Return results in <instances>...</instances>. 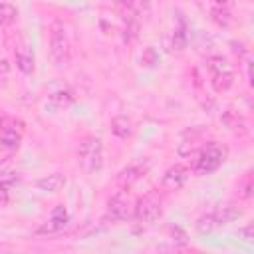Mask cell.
<instances>
[{
    "mask_svg": "<svg viewBox=\"0 0 254 254\" xmlns=\"http://www.w3.org/2000/svg\"><path fill=\"white\" fill-rule=\"evenodd\" d=\"M226 155H228V149L224 145H220L216 141L206 143L200 149V153H198V157L194 161V167H192L194 175H210V173H214L226 161Z\"/></svg>",
    "mask_w": 254,
    "mask_h": 254,
    "instance_id": "cell-1",
    "label": "cell"
},
{
    "mask_svg": "<svg viewBox=\"0 0 254 254\" xmlns=\"http://www.w3.org/2000/svg\"><path fill=\"white\" fill-rule=\"evenodd\" d=\"M77 163L85 173H97L103 167V145L99 137H85L77 149Z\"/></svg>",
    "mask_w": 254,
    "mask_h": 254,
    "instance_id": "cell-2",
    "label": "cell"
},
{
    "mask_svg": "<svg viewBox=\"0 0 254 254\" xmlns=\"http://www.w3.org/2000/svg\"><path fill=\"white\" fill-rule=\"evenodd\" d=\"M163 214V198L157 192H149L143 198L137 200L133 206V216L141 226H151L155 224Z\"/></svg>",
    "mask_w": 254,
    "mask_h": 254,
    "instance_id": "cell-3",
    "label": "cell"
},
{
    "mask_svg": "<svg viewBox=\"0 0 254 254\" xmlns=\"http://www.w3.org/2000/svg\"><path fill=\"white\" fill-rule=\"evenodd\" d=\"M50 56L54 60V64L58 67H64L69 64L71 58V48H69V40L67 34L64 30V26L60 22L52 24V34H50Z\"/></svg>",
    "mask_w": 254,
    "mask_h": 254,
    "instance_id": "cell-4",
    "label": "cell"
},
{
    "mask_svg": "<svg viewBox=\"0 0 254 254\" xmlns=\"http://www.w3.org/2000/svg\"><path fill=\"white\" fill-rule=\"evenodd\" d=\"M22 131H24V123L20 119H0V145L8 151H16L22 143Z\"/></svg>",
    "mask_w": 254,
    "mask_h": 254,
    "instance_id": "cell-5",
    "label": "cell"
},
{
    "mask_svg": "<svg viewBox=\"0 0 254 254\" xmlns=\"http://www.w3.org/2000/svg\"><path fill=\"white\" fill-rule=\"evenodd\" d=\"M131 200L127 196L125 190H119L115 192L109 202H107V212H105V220H111V222H121V220H127L131 216Z\"/></svg>",
    "mask_w": 254,
    "mask_h": 254,
    "instance_id": "cell-6",
    "label": "cell"
},
{
    "mask_svg": "<svg viewBox=\"0 0 254 254\" xmlns=\"http://www.w3.org/2000/svg\"><path fill=\"white\" fill-rule=\"evenodd\" d=\"M187 179H189V169L185 165H173L165 171V175L161 179V185H163V189L177 190L187 183Z\"/></svg>",
    "mask_w": 254,
    "mask_h": 254,
    "instance_id": "cell-7",
    "label": "cell"
},
{
    "mask_svg": "<svg viewBox=\"0 0 254 254\" xmlns=\"http://www.w3.org/2000/svg\"><path fill=\"white\" fill-rule=\"evenodd\" d=\"M67 222H69V216H67L65 208H64V206H58V208L52 212V218H50L46 224H42L36 232H38V234H54V232L64 230V228L67 226Z\"/></svg>",
    "mask_w": 254,
    "mask_h": 254,
    "instance_id": "cell-8",
    "label": "cell"
},
{
    "mask_svg": "<svg viewBox=\"0 0 254 254\" xmlns=\"http://www.w3.org/2000/svg\"><path fill=\"white\" fill-rule=\"evenodd\" d=\"M145 173H147V165H143V163H133V165L125 167V169L119 173L117 183H119L121 189H129V187L135 185Z\"/></svg>",
    "mask_w": 254,
    "mask_h": 254,
    "instance_id": "cell-9",
    "label": "cell"
},
{
    "mask_svg": "<svg viewBox=\"0 0 254 254\" xmlns=\"http://www.w3.org/2000/svg\"><path fill=\"white\" fill-rule=\"evenodd\" d=\"M64 185H65V175H62V173H52V175H46L36 181V187L42 192H50V194L60 192L64 189Z\"/></svg>",
    "mask_w": 254,
    "mask_h": 254,
    "instance_id": "cell-10",
    "label": "cell"
},
{
    "mask_svg": "<svg viewBox=\"0 0 254 254\" xmlns=\"http://www.w3.org/2000/svg\"><path fill=\"white\" fill-rule=\"evenodd\" d=\"M133 131H135L133 121H131L127 115H117V117L111 119V133H113L115 137L127 139V137L133 135Z\"/></svg>",
    "mask_w": 254,
    "mask_h": 254,
    "instance_id": "cell-11",
    "label": "cell"
},
{
    "mask_svg": "<svg viewBox=\"0 0 254 254\" xmlns=\"http://www.w3.org/2000/svg\"><path fill=\"white\" fill-rule=\"evenodd\" d=\"M242 216V208H238L236 204H222L214 210V218H216V226H222V224H228V222H234L236 218Z\"/></svg>",
    "mask_w": 254,
    "mask_h": 254,
    "instance_id": "cell-12",
    "label": "cell"
},
{
    "mask_svg": "<svg viewBox=\"0 0 254 254\" xmlns=\"http://www.w3.org/2000/svg\"><path fill=\"white\" fill-rule=\"evenodd\" d=\"M16 67L24 73H32L34 71V56L26 46H20L16 50Z\"/></svg>",
    "mask_w": 254,
    "mask_h": 254,
    "instance_id": "cell-13",
    "label": "cell"
},
{
    "mask_svg": "<svg viewBox=\"0 0 254 254\" xmlns=\"http://www.w3.org/2000/svg\"><path fill=\"white\" fill-rule=\"evenodd\" d=\"M206 69L210 71V75H216V73L232 71V65L222 56H210V58H206Z\"/></svg>",
    "mask_w": 254,
    "mask_h": 254,
    "instance_id": "cell-14",
    "label": "cell"
},
{
    "mask_svg": "<svg viewBox=\"0 0 254 254\" xmlns=\"http://www.w3.org/2000/svg\"><path fill=\"white\" fill-rule=\"evenodd\" d=\"M196 226V232L198 234H210L214 228H216V218H214V210L212 212H206L202 216H198V220L194 222Z\"/></svg>",
    "mask_w": 254,
    "mask_h": 254,
    "instance_id": "cell-15",
    "label": "cell"
},
{
    "mask_svg": "<svg viewBox=\"0 0 254 254\" xmlns=\"http://www.w3.org/2000/svg\"><path fill=\"white\" fill-rule=\"evenodd\" d=\"M212 87L216 89V91H226V89H230V85L234 83V71H224V73H216V75H212Z\"/></svg>",
    "mask_w": 254,
    "mask_h": 254,
    "instance_id": "cell-16",
    "label": "cell"
},
{
    "mask_svg": "<svg viewBox=\"0 0 254 254\" xmlns=\"http://www.w3.org/2000/svg\"><path fill=\"white\" fill-rule=\"evenodd\" d=\"M222 121L230 127V129H234V131H244V119L236 113V111H232V109H228L224 115H222Z\"/></svg>",
    "mask_w": 254,
    "mask_h": 254,
    "instance_id": "cell-17",
    "label": "cell"
},
{
    "mask_svg": "<svg viewBox=\"0 0 254 254\" xmlns=\"http://www.w3.org/2000/svg\"><path fill=\"white\" fill-rule=\"evenodd\" d=\"M18 16V10L12 6V4H6V2H0V26H8L16 20Z\"/></svg>",
    "mask_w": 254,
    "mask_h": 254,
    "instance_id": "cell-18",
    "label": "cell"
},
{
    "mask_svg": "<svg viewBox=\"0 0 254 254\" xmlns=\"http://www.w3.org/2000/svg\"><path fill=\"white\" fill-rule=\"evenodd\" d=\"M71 99H73V95H71V91H69V89H60V91L50 93V101H52V103H56L58 107H65V105H69V103H71Z\"/></svg>",
    "mask_w": 254,
    "mask_h": 254,
    "instance_id": "cell-19",
    "label": "cell"
},
{
    "mask_svg": "<svg viewBox=\"0 0 254 254\" xmlns=\"http://www.w3.org/2000/svg\"><path fill=\"white\" fill-rule=\"evenodd\" d=\"M238 196L240 198H250L252 196V177H250V173L238 183Z\"/></svg>",
    "mask_w": 254,
    "mask_h": 254,
    "instance_id": "cell-20",
    "label": "cell"
},
{
    "mask_svg": "<svg viewBox=\"0 0 254 254\" xmlns=\"http://www.w3.org/2000/svg\"><path fill=\"white\" fill-rule=\"evenodd\" d=\"M141 62H143V65H147V67H155V65L159 64V56H157L155 48H145V50H143V56H141Z\"/></svg>",
    "mask_w": 254,
    "mask_h": 254,
    "instance_id": "cell-21",
    "label": "cell"
},
{
    "mask_svg": "<svg viewBox=\"0 0 254 254\" xmlns=\"http://www.w3.org/2000/svg\"><path fill=\"white\" fill-rule=\"evenodd\" d=\"M185 46H187V32H185V28H177L173 32V48L185 50Z\"/></svg>",
    "mask_w": 254,
    "mask_h": 254,
    "instance_id": "cell-22",
    "label": "cell"
},
{
    "mask_svg": "<svg viewBox=\"0 0 254 254\" xmlns=\"http://www.w3.org/2000/svg\"><path fill=\"white\" fill-rule=\"evenodd\" d=\"M194 149H196V139H190V141H183V143H179L177 153H179L181 157H189V155H192Z\"/></svg>",
    "mask_w": 254,
    "mask_h": 254,
    "instance_id": "cell-23",
    "label": "cell"
},
{
    "mask_svg": "<svg viewBox=\"0 0 254 254\" xmlns=\"http://www.w3.org/2000/svg\"><path fill=\"white\" fill-rule=\"evenodd\" d=\"M238 238L244 240V242H248V244H252V242H254V224L242 226V228L238 230Z\"/></svg>",
    "mask_w": 254,
    "mask_h": 254,
    "instance_id": "cell-24",
    "label": "cell"
},
{
    "mask_svg": "<svg viewBox=\"0 0 254 254\" xmlns=\"http://www.w3.org/2000/svg\"><path fill=\"white\" fill-rule=\"evenodd\" d=\"M212 16H214V20H216L218 24H222V26H226V24H228V12H226L222 6L212 8Z\"/></svg>",
    "mask_w": 254,
    "mask_h": 254,
    "instance_id": "cell-25",
    "label": "cell"
},
{
    "mask_svg": "<svg viewBox=\"0 0 254 254\" xmlns=\"http://www.w3.org/2000/svg\"><path fill=\"white\" fill-rule=\"evenodd\" d=\"M10 190H12V185L0 179V202H6V200H8V196H10Z\"/></svg>",
    "mask_w": 254,
    "mask_h": 254,
    "instance_id": "cell-26",
    "label": "cell"
},
{
    "mask_svg": "<svg viewBox=\"0 0 254 254\" xmlns=\"http://www.w3.org/2000/svg\"><path fill=\"white\" fill-rule=\"evenodd\" d=\"M214 2H216V4H218V6H224V4H226V2H228V0H214Z\"/></svg>",
    "mask_w": 254,
    "mask_h": 254,
    "instance_id": "cell-27",
    "label": "cell"
},
{
    "mask_svg": "<svg viewBox=\"0 0 254 254\" xmlns=\"http://www.w3.org/2000/svg\"><path fill=\"white\" fill-rule=\"evenodd\" d=\"M111 2H119V0H111Z\"/></svg>",
    "mask_w": 254,
    "mask_h": 254,
    "instance_id": "cell-28",
    "label": "cell"
}]
</instances>
